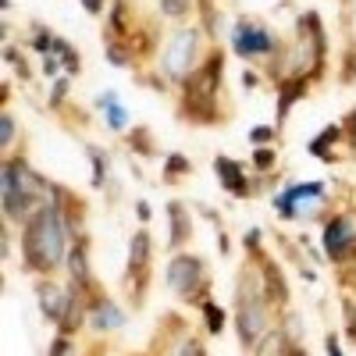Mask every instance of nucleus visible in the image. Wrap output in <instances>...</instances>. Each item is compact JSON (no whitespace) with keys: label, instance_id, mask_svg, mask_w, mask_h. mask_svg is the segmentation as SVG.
Instances as JSON below:
<instances>
[{"label":"nucleus","instance_id":"7ed1b4c3","mask_svg":"<svg viewBox=\"0 0 356 356\" xmlns=\"http://www.w3.org/2000/svg\"><path fill=\"white\" fill-rule=\"evenodd\" d=\"M221 75H225V57L211 54L207 61L182 82L186 97H182V118L196 125H214L218 118V93H221Z\"/></svg>","mask_w":356,"mask_h":356},{"label":"nucleus","instance_id":"4c0bfd02","mask_svg":"<svg viewBox=\"0 0 356 356\" xmlns=\"http://www.w3.org/2000/svg\"><path fill=\"white\" fill-rule=\"evenodd\" d=\"M289 356H307V349H292Z\"/></svg>","mask_w":356,"mask_h":356},{"label":"nucleus","instance_id":"7c9ffc66","mask_svg":"<svg viewBox=\"0 0 356 356\" xmlns=\"http://www.w3.org/2000/svg\"><path fill=\"white\" fill-rule=\"evenodd\" d=\"M253 164H257V168H271V164H275V150H267V146H264V150H257V154H253Z\"/></svg>","mask_w":356,"mask_h":356},{"label":"nucleus","instance_id":"bb28decb","mask_svg":"<svg viewBox=\"0 0 356 356\" xmlns=\"http://www.w3.org/2000/svg\"><path fill=\"white\" fill-rule=\"evenodd\" d=\"M11 143H15V118L11 114H0V146L11 150Z\"/></svg>","mask_w":356,"mask_h":356},{"label":"nucleus","instance_id":"4468645a","mask_svg":"<svg viewBox=\"0 0 356 356\" xmlns=\"http://www.w3.org/2000/svg\"><path fill=\"white\" fill-rule=\"evenodd\" d=\"M68 271H72V282L75 285H82V289L93 285V278H89V243L86 239H79L68 250Z\"/></svg>","mask_w":356,"mask_h":356},{"label":"nucleus","instance_id":"5701e85b","mask_svg":"<svg viewBox=\"0 0 356 356\" xmlns=\"http://www.w3.org/2000/svg\"><path fill=\"white\" fill-rule=\"evenodd\" d=\"M339 136H342V129L328 125V129H324V132H321V136L310 143V154H314V157H328V143H335Z\"/></svg>","mask_w":356,"mask_h":356},{"label":"nucleus","instance_id":"f3484780","mask_svg":"<svg viewBox=\"0 0 356 356\" xmlns=\"http://www.w3.org/2000/svg\"><path fill=\"white\" fill-rule=\"evenodd\" d=\"M264 296H267V303H278V307L289 303L285 278H282V271H275V264H271V260H264Z\"/></svg>","mask_w":356,"mask_h":356},{"label":"nucleus","instance_id":"a211bd4d","mask_svg":"<svg viewBox=\"0 0 356 356\" xmlns=\"http://www.w3.org/2000/svg\"><path fill=\"white\" fill-rule=\"evenodd\" d=\"M307 93V79H289L285 86H282V100H278V125H282V118L289 114V107L296 104Z\"/></svg>","mask_w":356,"mask_h":356},{"label":"nucleus","instance_id":"f8f14e48","mask_svg":"<svg viewBox=\"0 0 356 356\" xmlns=\"http://www.w3.org/2000/svg\"><path fill=\"white\" fill-rule=\"evenodd\" d=\"M214 171H218L221 189H228L232 196H239V200L253 196V186L246 182V171H243L239 161H232V157H214Z\"/></svg>","mask_w":356,"mask_h":356},{"label":"nucleus","instance_id":"e433bc0d","mask_svg":"<svg viewBox=\"0 0 356 356\" xmlns=\"http://www.w3.org/2000/svg\"><path fill=\"white\" fill-rule=\"evenodd\" d=\"M136 211H139L143 221H150V203H136Z\"/></svg>","mask_w":356,"mask_h":356},{"label":"nucleus","instance_id":"c85d7f7f","mask_svg":"<svg viewBox=\"0 0 356 356\" xmlns=\"http://www.w3.org/2000/svg\"><path fill=\"white\" fill-rule=\"evenodd\" d=\"M65 65H61V57L57 54H43V75L47 79H57V72H61Z\"/></svg>","mask_w":356,"mask_h":356},{"label":"nucleus","instance_id":"423d86ee","mask_svg":"<svg viewBox=\"0 0 356 356\" xmlns=\"http://www.w3.org/2000/svg\"><path fill=\"white\" fill-rule=\"evenodd\" d=\"M200 57H203V33L200 29H182L175 33L168 50H164V75L175 82H186L196 68H200Z\"/></svg>","mask_w":356,"mask_h":356},{"label":"nucleus","instance_id":"1a4fd4ad","mask_svg":"<svg viewBox=\"0 0 356 356\" xmlns=\"http://www.w3.org/2000/svg\"><path fill=\"white\" fill-rule=\"evenodd\" d=\"M324 253H328L335 264L356 257V225L346 214H339V218H332L328 225H324Z\"/></svg>","mask_w":356,"mask_h":356},{"label":"nucleus","instance_id":"dca6fc26","mask_svg":"<svg viewBox=\"0 0 356 356\" xmlns=\"http://www.w3.org/2000/svg\"><path fill=\"white\" fill-rule=\"evenodd\" d=\"M97 107H104L107 125H111L114 132H125V125H129V111L122 107V100H118L114 89H104V93L97 97Z\"/></svg>","mask_w":356,"mask_h":356},{"label":"nucleus","instance_id":"6e6552de","mask_svg":"<svg viewBox=\"0 0 356 356\" xmlns=\"http://www.w3.org/2000/svg\"><path fill=\"white\" fill-rule=\"evenodd\" d=\"M125 282L129 285L136 282L132 300L139 307L143 303V289H146V282H150V232L146 228H139L132 235V243H129V275H125Z\"/></svg>","mask_w":356,"mask_h":356},{"label":"nucleus","instance_id":"20e7f679","mask_svg":"<svg viewBox=\"0 0 356 356\" xmlns=\"http://www.w3.org/2000/svg\"><path fill=\"white\" fill-rule=\"evenodd\" d=\"M235 328H239V342L243 349H253L264 332H267V296H264V282L250 289V275L239 278V314H235Z\"/></svg>","mask_w":356,"mask_h":356},{"label":"nucleus","instance_id":"b1692460","mask_svg":"<svg viewBox=\"0 0 356 356\" xmlns=\"http://www.w3.org/2000/svg\"><path fill=\"white\" fill-rule=\"evenodd\" d=\"M89 161H93V186L104 189V182H107V157H104V150L89 146Z\"/></svg>","mask_w":356,"mask_h":356},{"label":"nucleus","instance_id":"2eb2a0df","mask_svg":"<svg viewBox=\"0 0 356 356\" xmlns=\"http://www.w3.org/2000/svg\"><path fill=\"white\" fill-rule=\"evenodd\" d=\"M168 221H171V250H178V246H182L186 239H189V235H193V221H189V214H186V207L182 203H168Z\"/></svg>","mask_w":356,"mask_h":356},{"label":"nucleus","instance_id":"c9c22d12","mask_svg":"<svg viewBox=\"0 0 356 356\" xmlns=\"http://www.w3.org/2000/svg\"><path fill=\"white\" fill-rule=\"evenodd\" d=\"M349 143H353V146H356V111H353V114H349Z\"/></svg>","mask_w":356,"mask_h":356},{"label":"nucleus","instance_id":"0eeeda50","mask_svg":"<svg viewBox=\"0 0 356 356\" xmlns=\"http://www.w3.org/2000/svg\"><path fill=\"white\" fill-rule=\"evenodd\" d=\"M232 50L246 57V61H253V57H267V54H275L278 50V40L271 29H264L260 22L253 18H239L232 29Z\"/></svg>","mask_w":356,"mask_h":356},{"label":"nucleus","instance_id":"412c9836","mask_svg":"<svg viewBox=\"0 0 356 356\" xmlns=\"http://www.w3.org/2000/svg\"><path fill=\"white\" fill-rule=\"evenodd\" d=\"M203 317H207V332H211V335H221L225 332V310L218 307V303H211V300H207L203 303Z\"/></svg>","mask_w":356,"mask_h":356},{"label":"nucleus","instance_id":"2f4dec72","mask_svg":"<svg viewBox=\"0 0 356 356\" xmlns=\"http://www.w3.org/2000/svg\"><path fill=\"white\" fill-rule=\"evenodd\" d=\"M271 136H275L271 129H253V132H250V139H253V143H271Z\"/></svg>","mask_w":356,"mask_h":356},{"label":"nucleus","instance_id":"4be33fe9","mask_svg":"<svg viewBox=\"0 0 356 356\" xmlns=\"http://www.w3.org/2000/svg\"><path fill=\"white\" fill-rule=\"evenodd\" d=\"M182 175H189V161H186L182 154H171V157L164 161V182H178Z\"/></svg>","mask_w":356,"mask_h":356},{"label":"nucleus","instance_id":"9b49d317","mask_svg":"<svg viewBox=\"0 0 356 356\" xmlns=\"http://www.w3.org/2000/svg\"><path fill=\"white\" fill-rule=\"evenodd\" d=\"M303 200H324V186L321 182H300V186H289L278 200H275V211L282 218H300V203Z\"/></svg>","mask_w":356,"mask_h":356},{"label":"nucleus","instance_id":"393cba45","mask_svg":"<svg viewBox=\"0 0 356 356\" xmlns=\"http://www.w3.org/2000/svg\"><path fill=\"white\" fill-rule=\"evenodd\" d=\"M193 11V0H161V15L164 18H186Z\"/></svg>","mask_w":356,"mask_h":356},{"label":"nucleus","instance_id":"473e14b6","mask_svg":"<svg viewBox=\"0 0 356 356\" xmlns=\"http://www.w3.org/2000/svg\"><path fill=\"white\" fill-rule=\"evenodd\" d=\"M104 4H107V0H82V8H86L89 15H100V11H104Z\"/></svg>","mask_w":356,"mask_h":356},{"label":"nucleus","instance_id":"39448f33","mask_svg":"<svg viewBox=\"0 0 356 356\" xmlns=\"http://www.w3.org/2000/svg\"><path fill=\"white\" fill-rule=\"evenodd\" d=\"M168 285L182 303H207V289H211V278H207V264L193 253H182L168 264Z\"/></svg>","mask_w":356,"mask_h":356},{"label":"nucleus","instance_id":"cd10ccee","mask_svg":"<svg viewBox=\"0 0 356 356\" xmlns=\"http://www.w3.org/2000/svg\"><path fill=\"white\" fill-rule=\"evenodd\" d=\"M4 57H8V65H11V68H15L22 79H29V65H25V57H22L15 47H4Z\"/></svg>","mask_w":356,"mask_h":356},{"label":"nucleus","instance_id":"aec40b11","mask_svg":"<svg viewBox=\"0 0 356 356\" xmlns=\"http://www.w3.org/2000/svg\"><path fill=\"white\" fill-rule=\"evenodd\" d=\"M104 54H107V61L118 65V68H129V65H132V50H129L122 40H107V43H104Z\"/></svg>","mask_w":356,"mask_h":356},{"label":"nucleus","instance_id":"f257e3e1","mask_svg":"<svg viewBox=\"0 0 356 356\" xmlns=\"http://www.w3.org/2000/svg\"><path fill=\"white\" fill-rule=\"evenodd\" d=\"M65 189H50V200L43 203V211L22 225V260L33 275L50 278L57 267L68 260V239L75 232V221L68 218V207L61 203Z\"/></svg>","mask_w":356,"mask_h":356},{"label":"nucleus","instance_id":"c756f323","mask_svg":"<svg viewBox=\"0 0 356 356\" xmlns=\"http://www.w3.org/2000/svg\"><path fill=\"white\" fill-rule=\"evenodd\" d=\"M65 97H68V79H57V82H54V100H50V104H54V107H61Z\"/></svg>","mask_w":356,"mask_h":356},{"label":"nucleus","instance_id":"6ab92c4d","mask_svg":"<svg viewBox=\"0 0 356 356\" xmlns=\"http://www.w3.org/2000/svg\"><path fill=\"white\" fill-rule=\"evenodd\" d=\"M50 54H57L61 57V65H65V72L68 75H79V68H82V57L68 47V40H61V36H54V47H50Z\"/></svg>","mask_w":356,"mask_h":356},{"label":"nucleus","instance_id":"9d476101","mask_svg":"<svg viewBox=\"0 0 356 356\" xmlns=\"http://www.w3.org/2000/svg\"><path fill=\"white\" fill-rule=\"evenodd\" d=\"M68 300H72V292L61 289V285H54L50 278H40L36 285V303H40V314L50 321V324H61L65 314H68Z\"/></svg>","mask_w":356,"mask_h":356},{"label":"nucleus","instance_id":"72a5a7b5","mask_svg":"<svg viewBox=\"0 0 356 356\" xmlns=\"http://www.w3.org/2000/svg\"><path fill=\"white\" fill-rule=\"evenodd\" d=\"M243 243H246V250H257V246H260V232L253 228V232L246 235V239H243Z\"/></svg>","mask_w":356,"mask_h":356},{"label":"nucleus","instance_id":"a878e982","mask_svg":"<svg viewBox=\"0 0 356 356\" xmlns=\"http://www.w3.org/2000/svg\"><path fill=\"white\" fill-rule=\"evenodd\" d=\"M171 356H207V349H203L200 339H182V342L171 349Z\"/></svg>","mask_w":356,"mask_h":356},{"label":"nucleus","instance_id":"ddd939ff","mask_svg":"<svg viewBox=\"0 0 356 356\" xmlns=\"http://www.w3.org/2000/svg\"><path fill=\"white\" fill-rule=\"evenodd\" d=\"M89 324H93L97 332H118V328L125 324V314H122V307H118L114 300H107V296H97L93 310H89Z\"/></svg>","mask_w":356,"mask_h":356},{"label":"nucleus","instance_id":"f704fd0d","mask_svg":"<svg viewBox=\"0 0 356 356\" xmlns=\"http://www.w3.org/2000/svg\"><path fill=\"white\" fill-rule=\"evenodd\" d=\"M328 356H342V346H339L335 335H328Z\"/></svg>","mask_w":356,"mask_h":356},{"label":"nucleus","instance_id":"f03ea898","mask_svg":"<svg viewBox=\"0 0 356 356\" xmlns=\"http://www.w3.org/2000/svg\"><path fill=\"white\" fill-rule=\"evenodd\" d=\"M0 186H4V214L8 221H33L43 203L50 200V189L43 182V175H36L29 168L25 157H8L4 161V178H0Z\"/></svg>","mask_w":356,"mask_h":356}]
</instances>
